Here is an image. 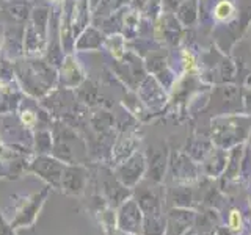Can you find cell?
Here are the masks:
<instances>
[{"label":"cell","instance_id":"obj_2","mask_svg":"<svg viewBox=\"0 0 251 235\" xmlns=\"http://www.w3.org/2000/svg\"><path fill=\"white\" fill-rule=\"evenodd\" d=\"M143 212L133 198H127L116 210V227L126 235H141Z\"/></svg>","mask_w":251,"mask_h":235},{"label":"cell","instance_id":"obj_8","mask_svg":"<svg viewBox=\"0 0 251 235\" xmlns=\"http://www.w3.org/2000/svg\"><path fill=\"white\" fill-rule=\"evenodd\" d=\"M242 162H243V144H237L231 149H227V162L223 172V179L227 182L239 180L240 171H242Z\"/></svg>","mask_w":251,"mask_h":235},{"label":"cell","instance_id":"obj_6","mask_svg":"<svg viewBox=\"0 0 251 235\" xmlns=\"http://www.w3.org/2000/svg\"><path fill=\"white\" fill-rule=\"evenodd\" d=\"M146 172V160L141 154H135L118 169V180L126 188H135Z\"/></svg>","mask_w":251,"mask_h":235},{"label":"cell","instance_id":"obj_15","mask_svg":"<svg viewBox=\"0 0 251 235\" xmlns=\"http://www.w3.org/2000/svg\"><path fill=\"white\" fill-rule=\"evenodd\" d=\"M185 235H195V234H193V232H192V231H190V232H187V234H185Z\"/></svg>","mask_w":251,"mask_h":235},{"label":"cell","instance_id":"obj_7","mask_svg":"<svg viewBox=\"0 0 251 235\" xmlns=\"http://www.w3.org/2000/svg\"><path fill=\"white\" fill-rule=\"evenodd\" d=\"M227 162V151L222 147L210 149V152L206 155V159L202 160L204 172L210 177H218L225 172Z\"/></svg>","mask_w":251,"mask_h":235},{"label":"cell","instance_id":"obj_16","mask_svg":"<svg viewBox=\"0 0 251 235\" xmlns=\"http://www.w3.org/2000/svg\"><path fill=\"white\" fill-rule=\"evenodd\" d=\"M53 2H60V0H53Z\"/></svg>","mask_w":251,"mask_h":235},{"label":"cell","instance_id":"obj_14","mask_svg":"<svg viewBox=\"0 0 251 235\" xmlns=\"http://www.w3.org/2000/svg\"><path fill=\"white\" fill-rule=\"evenodd\" d=\"M22 122L28 125V127H31V125H35V122H36V116L31 112H25L22 115Z\"/></svg>","mask_w":251,"mask_h":235},{"label":"cell","instance_id":"obj_3","mask_svg":"<svg viewBox=\"0 0 251 235\" xmlns=\"http://www.w3.org/2000/svg\"><path fill=\"white\" fill-rule=\"evenodd\" d=\"M49 193V188H44L43 191L35 193L33 196H28V198H24L18 209H16V213L11 219V226L14 229H19V227H28L33 226L36 221V216L41 210L43 204L46 201V196Z\"/></svg>","mask_w":251,"mask_h":235},{"label":"cell","instance_id":"obj_11","mask_svg":"<svg viewBox=\"0 0 251 235\" xmlns=\"http://www.w3.org/2000/svg\"><path fill=\"white\" fill-rule=\"evenodd\" d=\"M226 227L231 229L235 235L240 234L245 227V221H243V215L239 209H231L229 213H227V219H226Z\"/></svg>","mask_w":251,"mask_h":235},{"label":"cell","instance_id":"obj_12","mask_svg":"<svg viewBox=\"0 0 251 235\" xmlns=\"http://www.w3.org/2000/svg\"><path fill=\"white\" fill-rule=\"evenodd\" d=\"M0 235H16L14 227L11 226L10 221H6V218L0 212Z\"/></svg>","mask_w":251,"mask_h":235},{"label":"cell","instance_id":"obj_5","mask_svg":"<svg viewBox=\"0 0 251 235\" xmlns=\"http://www.w3.org/2000/svg\"><path fill=\"white\" fill-rule=\"evenodd\" d=\"M135 188H138V190L135 196H133V199L137 201L145 216L163 215V204H165L163 191H159L155 188H149V187H141L140 184Z\"/></svg>","mask_w":251,"mask_h":235},{"label":"cell","instance_id":"obj_1","mask_svg":"<svg viewBox=\"0 0 251 235\" xmlns=\"http://www.w3.org/2000/svg\"><path fill=\"white\" fill-rule=\"evenodd\" d=\"M250 125L247 118H220L212 125V141L217 147L231 149L243 144L248 138Z\"/></svg>","mask_w":251,"mask_h":235},{"label":"cell","instance_id":"obj_9","mask_svg":"<svg viewBox=\"0 0 251 235\" xmlns=\"http://www.w3.org/2000/svg\"><path fill=\"white\" fill-rule=\"evenodd\" d=\"M173 164V174L177 182H192L198 177V171H196L195 163L188 157H177L176 163Z\"/></svg>","mask_w":251,"mask_h":235},{"label":"cell","instance_id":"obj_4","mask_svg":"<svg viewBox=\"0 0 251 235\" xmlns=\"http://www.w3.org/2000/svg\"><path fill=\"white\" fill-rule=\"evenodd\" d=\"M196 218L192 207H170L165 213V235H185L193 229Z\"/></svg>","mask_w":251,"mask_h":235},{"label":"cell","instance_id":"obj_13","mask_svg":"<svg viewBox=\"0 0 251 235\" xmlns=\"http://www.w3.org/2000/svg\"><path fill=\"white\" fill-rule=\"evenodd\" d=\"M231 11H232V6H231L229 2H222V3L217 6V10H215L217 18H220V19L227 18V16L231 14Z\"/></svg>","mask_w":251,"mask_h":235},{"label":"cell","instance_id":"obj_10","mask_svg":"<svg viewBox=\"0 0 251 235\" xmlns=\"http://www.w3.org/2000/svg\"><path fill=\"white\" fill-rule=\"evenodd\" d=\"M141 235H165V215L145 216Z\"/></svg>","mask_w":251,"mask_h":235}]
</instances>
